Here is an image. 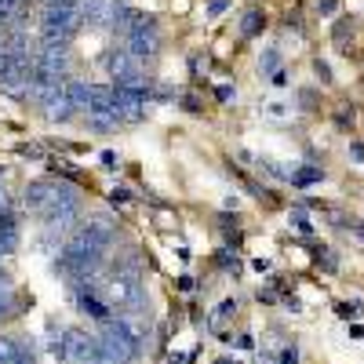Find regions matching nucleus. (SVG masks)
Returning a JSON list of instances; mask_svg holds the SVG:
<instances>
[{
    "mask_svg": "<svg viewBox=\"0 0 364 364\" xmlns=\"http://www.w3.org/2000/svg\"><path fill=\"white\" fill-rule=\"evenodd\" d=\"M146 343V328L135 317H109L102 321V336H99V364H132L142 353Z\"/></svg>",
    "mask_w": 364,
    "mask_h": 364,
    "instance_id": "f257e3e1",
    "label": "nucleus"
},
{
    "mask_svg": "<svg viewBox=\"0 0 364 364\" xmlns=\"http://www.w3.org/2000/svg\"><path fill=\"white\" fill-rule=\"evenodd\" d=\"M102 248H95V245H87V240L80 237V233H73L70 237V245L58 252V259H55V269L63 273L66 281H80V277H91L99 266H102Z\"/></svg>",
    "mask_w": 364,
    "mask_h": 364,
    "instance_id": "f03ea898",
    "label": "nucleus"
},
{
    "mask_svg": "<svg viewBox=\"0 0 364 364\" xmlns=\"http://www.w3.org/2000/svg\"><path fill=\"white\" fill-rule=\"evenodd\" d=\"M80 26H84V18H80L77 8L48 4L44 8V18H41V37H44V44H70Z\"/></svg>",
    "mask_w": 364,
    "mask_h": 364,
    "instance_id": "7ed1b4c3",
    "label": "nucleus"
},
{
    "mask_svg": "<svg viewBox=\"0 0 364 364\" xmlns=\"http://www.w3.org/2000/svg\"><path fill=\"white\" fill-rule=\"evenodd\" d=\"M63 357L70 364H99V339L73 328L63 336Z\"/></svg>",
    "mask_w": 364,
    "mask_h": 364,
    "instance_id": "20e7f679",
    "label": "nucleus"
},
{
    "mask_svg": "<svg viewBox=\"0 0 364 364\" xmlns=\"http://www.w3.org/2000/svg\"><path fill=\"white\" fill-rule=\"evenodd\" d=\"M106 73H109L117 84H146L128 48H113V51L106 55Z\"/></svg>",
    "mask_w": 364,
    "mask_h": 364,
    "instance_id": "39448f33",
    "label": "nucleus"
},
{
    "mask_svg": "<svg viewBox=\"0 0 364 364\" xmlns=\"http://www.w3.org/2000/svg\"><path fill=\"white\" fill-rule=\"evenodd\" d=\"M157 48H161V37H157V26H154V22L139 26V29H132V33H128V51H132L135 63H142V58H154Z\"/></svg>",
    "mask_w": 364,
    "mask_h": 364,
    "instance_id": "423d86ee",
    "label": "nucleus"
},
{
    "mask_svg": "<svg viewBox=\"0 0 364 364\" xmlns=\"http://www.w3.org/2000/svg\"><path fill=\"white\" fill-rule=\"evenodd\" d=\"M41 106H44V117L55 120V124H66V120L73 117V106H70V99H66V84L58 87V91H51Z\"/></svg>",
    "mask_w": 364,
    "mask_h": 364,
    "instance_id": "0eeeda50",
    "label": "nucleus"
},
{
    "mask_svg": "<svg viewBox=\"0 0 364 364\" xmlns=\"http://www.w3.org/2000/svg\"><path fill=\"white\" fill-rule=\"evenodd\" d=\"M51 190H55V182H51V178L29 182V186H26V208H29V211H44L48 200H51Z\"/></svg>",
    "mask_w": 364,
    "mask_h": 364,
    "instance_id": "6e6552de",
    "label": "nucleus"
},
{
    "mask_svg": "<svg viewBox=\"0 0 364 364\" xmlns=\"http://www.w3.org/2000/svg\"><path fill=\"white\" fill-rule=\"evenodd\" d=\"M87 113H113V84H91Z\"/></svg>",
    "mask_w": 364,
    "mask_h": 364,
    "instance_id": "1a4fd4ad",
    "label": "nucleus"
},
{
    "mask_svg": "<svg viewBox=\"0 0 364 364\" xmlns=\"http://www.w3.org/2000/svg\"><path fill=\"white\" fill-rule=\"evenodd\" d=\"M87 91H91L87 80H66V99H70L73 113H87Z\"/></svg>",
    "mask_w": 364,
    "mask_h": 364,
    "instance_id": "9d476101",
    "label": "nucleus"
},
{
    "mask_svg": "<svg viewBox=\"0 0 364 364\" xmlns=\"http://www.w3.org/2000/svg\"><path fill=\"white\" fill-rule=\"evenodd\" d=\"M0 364H33V357L22 350V343H15V339H0Z\"/></svg>",
    "mask_w": 364,
    "mask_h": 364,
    "instance_id": "9b49d317",
    "label": "nucleus"
},
{
    "mask_svg": "<svg viewBox=\"0 0 364 364\" xmlns=\"http://www.w3.org/2000/svg\"><path fill=\"white\" fill-rule=\"evenodd\" d=\"M117 124H120L117 113H87V128H95V132H113Z\"/></svg>",
    "mask_w": 364,
    "mask_h": 364,
    "instance_id": "f8f14e48",
    "label": "nucleus"
},
{
    "mask_svg": "<svg viewBox=\"0 0 364 364\" xmlns=\"http://www.w3.org/2000/svg\"><path fill=\"white\" fill-rule=\"evenodd\" d=\"M324 178V171L321 168H302V171H291V182H295V186H310V182H321Z\"/></svg>",
    "mask_w": 364,
    "mask_h": 364,
    "instance_id": "ddd939ff",
    "label": "nucleus"
},
{
    "mask_svg": "<svg viewBox=\"0 0 364 364\" xmlns=\"http://www.w3.org/2000/svg\"><path fill=\"white\" fill-rule=\"evenodd\" d=\"M262 11L259 8H252L248 15H245V22H240V33H245V37H252V33H259V29H262Z\"/></svg>",
    "mask_w": 364,
    "mask_h": 364,
    "instance_id": "4468645a",
    "label": "nucleus"
},
{
    "mask_svg": "<svg viewBox=\"0 0 364 364\" xmlns=\"http://www.w3.org/2000/svg\"><path fill=\"white\" fill-rule=\"evenodd\" d=\"M291 223H295V230H299V233H310V230H314V226H310V215H306L302 208H295V211H291Z\"/></svg>",
    "mask_w": 364,
    "mask_h": 364,
    "instance_id": "2eb2a0df",
    "label": "nucleus"
},
{
    "mask_svg": "<svg viewBox=\"0 0 364 364\" xmlns=\"http://www.w3.org/2000/svg\"><path fill=\"white\" fill-rule=\"evenodd\" d=\"M233 314H237V302H230V299H226V302H223V306L215 310V321H211V324H215V328H219V324H223V321H230Z\"/></svg>",
    "mask_w": 364,
    "mask_h": 364,
    "instance_id": "dca6fc26",
    "label": "nucleus"
},
{
    "mask_svg": "<svg viewBox=\"0 0 364 364\" xmlns=\"http://www.w3.org/2000/svg\"><path fill=\"white\" fill-rule=\"evenodd\" d=\"M277 63H281V58H277V51L269 48V51L259 58V70H262V73H273V70H277Z\"/></svg>",
    "mask_w": 364,
    "mask_h": 364,
    "instance_id": "f3484780",
    "label": "nucleus"
},
{
    "mask_svg": "<svg viewBox=\"0 0 364 364\" xmlns=\"http://www.w3.org/2000/svg\"><path fill=\"white\" fill-rule=\"evenodd\" d=\"M350 33H353V26H346V22H339V26H336V33H331V37H336V44H343V41H346Z\"/></svg>",
    "mask_w": 364,
    "mask_h": 364,
    "instance_id": "a211bd4d",
    "label": "nucleus"
},
{
    "mask_svg": "<svg viewBox=\"0 0 364 364\" xmlns=\"http://www.w3.org/2000/svg\"><path fill=\"white\" fill-rule=\"evenodd\" d=\"M226 8H230V0H211V4H208V15L215 18V15H223Z\"/></svg>",
    "mask_w": 364,
    "mask_h": 364,
    "instance_id": "6ab92c4d",
    "label": "nucleus"
},
{
    "mask_svg": "<svg viewBox=\"0 0 364 364\" xmlns=\"http://www.w3.org/2000/svg\"><path fill=\"white\" fill-rule=\"evenodd\" d=\"M314 70H317V77H321L324 84H331V70H328V63H321V58H317V63H314Z\"/></svg>",
    "mask_w": 364,
    "mask_h": 364,
    "instance_id": "aec40b11",
    "label": "nucleus"
},
{
    "mask_svg": "<svg viewBox=\"0 0 364 364\" xmlns=\"http://www.w3.org/2000/svg\"><path fill=\"white\" fill-rule=\"evenodd\" d=\"M336 8H339V0H317V11H321V15H331Z\"/></svg>",
    "mask_w": 364,
    "mask_h": 364,
    "instance_id": "412c9836",
    "label": "nucleus"
},
{
    "mask_svg": "<svg viewBox=\"0 0 364 364\" xmlns=\"http://www.w3.org/2000/svg\"><path fill=\"white\" fill-rule=\"evenodd\" d=\"M109 200H113V204H128V200H132V193H128V190H113V193H109Z\"/></svg>",
    "mask_w": 364,
    "mask_h": 364,
    "instance_id": "4be33fe9",
    "label": "nucleus"
},
{
    "mask_svg": "<svg viewBox=\"0 0 364 364\" xmlns=\"http://www.w3.org/2000/svg\"><path fill=\"white\" fill-rule=\"evenodd\" d=\"M157 219L164 223V230H171V226H178V219L171 215V211H157Z\"/></svg>",
    "mask_w": 364,
    "mask_h": 364,
    "instance_id": "5701e85b",
    "label": "nucleus"
},
{
    "mask_svg": "<svg viewBox=\"0 0 364 364\" xmlns=\"http://www.w3.org/2000/svg\"><path fill=\"white\" fill-rule=\"evenodd\" d=\"M281 364H299V353H295V346H288V350L281 353Z\"/></svg>",
    "mask_w": 364,
    "mask_h": 364,
    "instance_id": "b1692460",
    "label": "nucleus"
},
{
    "mask_svg": "<svg viewBox=\"0 0 364 364\" xmlns=\"http://www.w3.org/2000/svg\"><path fill=\"white\" fill-rule=\"evenodd\" d=\"M233 99V87H219V102H230Z\"/></svg>",
    "mask_w": 364,
    "mask_h": 364,
    "instance_id": "393cba45",
    "label": "nucleus"
},
{
    "mask_svg": "<svg viewBox=\"0 0 364 364\" xmlns=\"http://www.w3.org/2000/svg\"><path fill=\"white\" fill-rule=\"evenodd\" d=\"M4 314H8V299H4V295H0V317H4Z\"/></svg>",
    "mask_w": 364,
    "mask_h": 364,
    "instance_id": "a878e982",
    "label": "nucleus"
},
{
    "mask_svg": "<svg viewBox=\"0 0 364 364\" xmlns=\"http://www.w3.org/2000/svg\"><path fill=\"white\" fill-rule=\"evenodd\" d=\"M8 208V197H4V190H0V211H4Z\"/></svg>",
    "mask_w": 364,
    "mask_h": 364,
    "instance_id": "bb28decb",
    "label": "nucleus"
},
{
    "mask_svg": "<svg viewBox=\"0 0 364 364\" xmlns=\"http://www.w3.org/2000/svg\"><path fill=\"white\" fill-rule=\"evenodd\" d=\"M0 48H4V41H0Z\"/></svg>",
    "mask_w": 364,
    "mask_h": 364,
    "instance_id": "cd10ccee",
    "label": "nucleus"
}]
</instances>
